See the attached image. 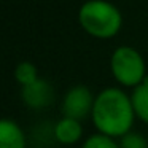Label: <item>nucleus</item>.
<instances>
[{
    "label": "nucleus",
    "mask_w": 148,
    "mask_h": 148,
    "mask_svg": "<svg viewBox=\"0 0 148 148\" xmlns=\"http://www.w3.org/2000/svg\"><path fill=\"white\" fill-rule=\"evenodd\" d=\"M91 118L94 127L100 134L112 138H121L123 135L131 132L137 116L132 107L131 96H127L119 88H105L96 96Z\"/></svg>",
    "instance_id": "nucleus-1"
},
{
    "label": "nucleus",
    "mask_w": 148,
    "mask_h": 148,
    "mask_svg": "<svg viewBox=\"0 0 148 148\" xmlns=\"http://www.w3.org/2000/svg\"><path fill=\"white\" fill-rule=\"evenodd\" d=\"M80 23L89 35L97 38H110L121 27V14L112 3L91 0L81 7Z\"/></svg>",
    "instance_id": "nucleus-2"
},
{
    "label": "nucleus",
    "mask_w": 148,
    "mask_h": 148,
    "mask_svg": "<svg viewBox=\"0 0 148 148\" xmlns=\"http://www.w3.org/2000/svg\"><path fill=\"white\" fill-rule=\"evenodd\" d=\"M112 73L119 84L127 88H137L147 78L145 62L140 53L129 46H119L115 49L110 61Z\"/></svg>",
    "instance_id": "nucleus-3"
},
{
    "label": "nucleus",
    "mask_w": 148,
    "mask_h": 148,
    "mask_svg": "<svg viewBox=\"0 0 148 148\" xmlns=\"http://www.w3.org/2000/svg\"><path fill=\"white\" fill-rule=\"evenodd\" d=\"M94 100H96V97L92 96L89 88L83 86V84H77L65 92L61 103V112L64 118L81 121L92 113Z\"/></svg>",
    "instance_id": "nucleus-4"
},
{
    "label": "nucleus",
    "mask_w": 148,
    "mask_h": 148,
    "mask_svg": "<svg viewBox=\"0 0 148 148\" xmlns=\"http://www.w3.org/2000/svg\"><path fill=\"white\" fill-rule=\"evenodd\" d=\"M21 99L29 108L43 110L54 100V89L53 86L43 78H38L32 84L23 86L21 89Z\"/></svg>",
    "instance_id": "nucleus-5"
},
{
    "label": "nucleus",
    "mask_w": 148,
    "mask_h": 148,
    "mask_svg": "<svg viewBox=\"0 0 148 148\" xmlns=\"http://www.w3.org/2000/svg\"><path fill=\"white\" fill-rule=\"evenodd\" d=\"M0 148H26V134L10 118L0 121Z\"/></svg>",
    "instance_id": "nucleus-6"
},
{
    "label": "nucleus",
    "mask_w": 148,
    "mask_h": 148,
    "mask_svg": "<svg viewBox=\"0 0 148 148\" xmlns=\"http://www.w3.org/2000/svg\"><path fill=\"white\" fill-rule=\"evenodd\" d=\"M54 138L62 145H73L83 135V127L81 123L72 118H61L56 123L54 129H53Z\"/></svg>",
    "instance_id": "nucleus-7"
},
{
    "label": "nucleus",
    "mask_w": 148,
    "mask_h": 148,
    "mask_svg": "<svg viewBox=\"0 0 148 148\" xmlns=\"http://www.w3.org/2000/svg\"><path fill=\"white\" fill-rule=\"evenodd\" d=\"M131 100L135 116L140 121H143L145 124H148V77L145 78V81L142 84L134 88V91L131 94Z\"/></svg>",
    "instance_id": "nucleus-8"
},
{
    "label": "nucleus",
    "mask_w": 148,
    "mask_h": 148,
    "mask_svg": "<svg viewBox=\"0 0 148 148\" xmlns=\"http://www.w3.org/2000/svg\"><path fill=\"white\" fill-rule=\"evenodd\" d=\"M14 78L21 86H27V84H32L34 81L38 80V72H37L35 65L30 62H21L14 70Z\"/></svg>",
    "instance_id": "nucleus-9"
},
{
    "label": "nucleus",
    "mask_w": 148,
    "mask_h": 148,
    "mask_svg": "<svg viewBox=\"0 0 148 148\" xmlns=\"http://www.w3.org/2000/svg\"><path fill=\"white\" fill-rule=\"evenodd\" d=\"M81 148H119V143H116L115 138L97 132V134L89 135V137L84 140V143Z\"/></svg>",
    "instance_id": "nucleus-10"
},
{
    "label": "nucleus",
    "mask_w": 148,
    "mask_h": 148,
    "mask_svg": "<svg viewBox=\"0 0 148 148\" xmlns=\"http://www.w3.org/2000/svg\"><path fill=\"white\" fill-rule=\"evenodd\" d=\"M119 148H148V140L142 134L127 132L119 140Z\"/></svg>",
    "instance_id": "nucleus-11"
}]
</instances>
